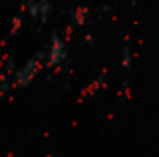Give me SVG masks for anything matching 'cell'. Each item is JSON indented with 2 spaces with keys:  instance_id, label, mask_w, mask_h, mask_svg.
<instances>
[{
  "instance_id": "obj_6",
  "label": "cell",
  "mask_w": 159,
  "mask_h": 157,
  "mask_svg": "<svg viewBox=\"0 0 159 157\" xmlns=\"http://www.w3.org/2000/svg\"><path fill=\"white\" fill-rule=\"evenodd\" d=\"M10 89H12V87H10V81H8V78H0V99H2Z\"/></svg>"
},
{
  "instance_id": "obj_7",
  "label": "cell",
  "mask_w": 159,
  "mask_h": 157,
  "mask_svg": "<svg viewBox=\"0 0 159 157\" xmlns=\"http://www.w3.org/2000/svg\"><path fill=\"white\" fill-rule=\"evenodd\" d=\"M131 67V48L125 47V52H123V69H129Z\"/></svg>"
},
{
  "instance_id": "obj_8",
  "label": "cell",
  "mask_w": 159,
  "mask_h": 157,
  "mask_svg": "<svg viewBox=\"0 0 159 157\" xmlns=\"http://www.w3.org/2000/svg\"><path fill=\"white\" fill-rule=\"evenodd\" d=\"M26 2H34V0H26Z\"/></svg>"
},
{
  "instance_id": "obj_5",
  "label": "cell",
  "mask_w": 159,
  "mask_h": 157,
  "mask_svg": "<svg viewBox=\"0 0 159 157\" xmlns=\"http://www.w3.org/2000/svg\"><path fill=\"white\" fill-rule=\"evenodd\" d=\"M89 18V8H77V10H75V14H73V22L75 24H83L85 22V20Z\"/></svg>"
},
{
  "instance_id": "obj_4",
  "label": "cell",
  "mask_w": 159,
  "mask_h": 157,
  "mask_svg": "<svg viewBox=\"0 0 159 157\" xmlns=\"http://www.w3.org/2000/svg\"><path fill=\"white\" fill-rule=\"evenodd\" d=\"M103 85H105V77L101 75V77L97 78V81L91 83V85L87 87L85 91H83V99H89V97H93V95H97V93H99V89H101Z\"/></svg>"
},
{
  "instance_id": "obj_2",
  "label": "cell",
  "mask_w": 159,
  "mask_h": 157,
  "mask_svg": "<svg viewBox=\"0 0 159 157\" xmlns=\"http://www.w3.org/2000/svg\"><path fill=\"white\" fill-rule=\"evenodd\" d=\"M66 59V47L58 34H52L51 44L44 51V67H57V65L65 63Z\"/></svg>"
},
{
  "instance_id": "obj_3",
  "label": "cell",
  "mask_w": 159,
  "mask_h": 157,
  "mask_svg": "<svg viewBox=\"0 0 159 157\" xmlns=\"http://www.w3.org/2000/svg\"><path fill=\"white\" fill-rule=\"evenodd\" d=\"M28 12H30V16H43V18H47L51 14V4L47 0H34L28 6Z\"/></svg>"
},
{
  "instance_id": "obj_9",
  "label": "cell",
  "mask_w": 159,
  "mask_h": 157,
  "mask_svg": "<svg viewBox=\"0 0 159 157\" xmlns=\"http://www.w3.org/2000/svg\"><path fill=\"white\" fill-rule=\"evenodd\" d=\"M133 2H139V0H133Z\"/></svg>"
},
{
  "instance_id": "obj_1",
  "label": "cell",
  "mask_w": 159,
  "mask_h": 157,
  "mask_svg": "<svg viewBox=\"0 0 159 157\" xmlns=\"http://www.w3.org/2000/svg\"><path fill=\"white\" fill-rule=\"evenodd\" d=\"M43 69H44V51L39 52L36 56H32L30 61H26V63H24L22 67H20L18 71L12 75L10 87H12V89H22V87L30 85L32 78L39 75Z\"/></svg>"
}]
</instances>
